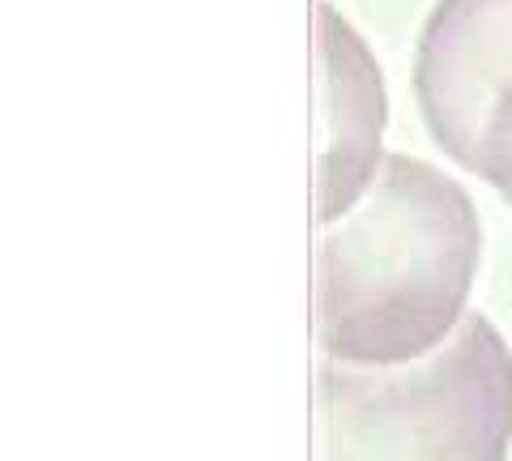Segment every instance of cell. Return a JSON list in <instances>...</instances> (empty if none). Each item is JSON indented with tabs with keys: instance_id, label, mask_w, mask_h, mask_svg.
<instances>
[{
	"instance_id": "obj_1",
	"label": "cell",
	"mask_w": 512,
	"mask_h": 461,
	"mask_svg": "<svg viewBox=\"0 0 512 461\" xmlns=\"http://www.w3.org/2000/svg\"><path fill=\"white\" fill-rule=\"evenodd\" d=\"M483 257L470 193L431 163L384 154L363 205L320 227L316 338L325 359L389 368L461 325Z\"/></svg>"
},
{
	"instance_id": "obj_5",
	"label": "cell",
	"mask_w": 512,
	"mask_h": 461,
	"mask_svg": "<svg viewBox=\"0 0 512 461\" xmlns=\"http://www.w3.org/2000/svg\"><path fill=\"white\" fill-rule=\"evenodd\" d=\"M508 205H512V197H508Z\"/></svg>"
},
{
	"instance_id": "obj_2",
	"label": "cell",
	"mask_w": 512,
	"mask_h": 461,
	"mask_svg": "<svg viewBox=\"0 0 512 461\" xmlns=\"http://www.w3.org/2000/svg\"><path fill=\"white\" fill-rule=\"evenodd\" d=\"M320 461H504L512 444V351L466 316L423 359L320 363Z\"/></svg>"
},
{
	"instance_id": "obj_4",
	"label": "cell",
	"mask_w": 512,
	"mask_h": 461,
	"mask_svg": "<svg viewBox=\"0 0 512 461\" xmlns=\"http://www.w3.org/2000/svg\"><path fill=\"white\" fill-rule=\"evenodd\" d=\"M320 201L316 222L329 227L355 205L380 167L384 133V82L367 43L350 30L338 9L320 5Z\"/></svg>"
},
{
	"instance_id": "obj_3",
	"label": "cell",
	"mask_w": 512,
	"mask_h": 461,
	"mask_svg": "<svg viewBox=\"0 0 512 461\" xmlns=\"http://www.w3.org/2000/svg\"><path fill=\"white\" fill-rule=\"evenodd\" d=\"M414 99L436 146L512 197V0H436Z\"/></svg>"
}]
</instances>
